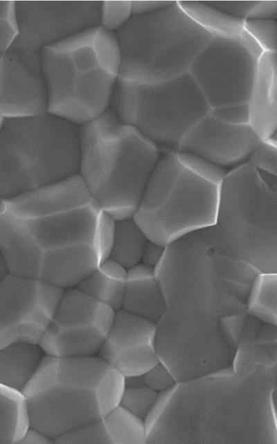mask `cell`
<instances>
[{
    "instance_id": "f35d334b",
    "label": "cell",
    "mask_w": 277,
    "mask_h": 444,
    "mask_svg": "<svg viewBox=\"0 0 277 444\" xmlns=\"http://www.w3.org/2000/svg\"><path fill=\"white\" fill-rule=\"evenodd\" d=\"M277 15V1H257L245 19H274Z\"/></svg>"
},
{
    "instance_id": "3957f363",
    "label": "cell",
    "mask_w": 277,
    "mask_h": 444,
    "mask_svg": "<svg viewBox=\"0 0 277 444\" xmlns=\"http://www.w3.org/2000/svg\"><path fill=\"white\" fill-rule=\"evenodd\" d=\"M276 376L230 365L177 382L145 419L147 443L276 444Z\"/></svg>"
},
{
    "instance_id": "e0dca14e",
    "label": "cell",
    "mask_w": 277,
    "mask_h": 444,
    "mask_svg": "<svg viewBox=\"0 0 277 444\" xmlns=\"http://www.w3.org/2000/svg\"><path fill=\"white\" fill-rule=\"evenodd\" d=\"M41 54L11 47L0 56V111L6 118L47 112Z\"/></svg>"
},
{
    "instance_id": "ac0fdd59",
    "label": "cell",
    "mask_w": 277,
    "mask_h": 444,
    "mask_svg": "<svg viewBox=\"0 0 277 444\" xmlns=\"http://www.w3.org/2000/svg\"><path fill=\"white\" fill-rule=\"evenodd\" d=\"M97 355L125 378L143 376L159 361L157 324L122 309L116 311Z\"/></svg>"
},
{
    "instance_id": "5bb4252c",
    "label": "cell",
    "mask_w": 277,
    "mask_h": 444,
    "mask_svg": "<svg viewBox=\"0 0 277 444\" xmlns=\"http://www.w3.org/2000/svg\"><path fill=\"white\" fill-rule=\"evenodd\" d=\"M63 291L37 279L8 273L0 282V348L39 344Z\"/></svg>"
},
{
    "instance_id": "7bdbcfd3",
    "label": "cell",
    "mask_w": 277,
    "mask_h": 444,
    "mask_svg": "<svg viewBox=\"0 0 277 444\" xmlns=\"http://www.w3.org/2000/svg\"><path fill=\"white\" fill-rule=\"evenodd\" d=\"M5 118H6L3 116V115L1 113V112L0 111V130H1V127L3 125V123L4 122Z\"/></svg>"
},
{
    "instance_id": "4fadbf2b",
    "label": "cell",
    "mask_w": 277,
    "mask_h": 444,
    "mask_svg": "<svg viewBox=\"0 0 277 444\" xmlns=\"http://www.w3.org/2000/svg\"><path fill=\"white\" fill-rule=\"evenodd\" d=\"M115 314L76 287L64 289L39 345L53 356L97 355Z\"/></svg>"
},
{
    "instance_id": "44dd1931",
    "label": "cell",
    "mask_w": 277,
    "mask_h": 444,
    "mask_svg": "<svg viewBox=\"0 0 277 444\" xmlns=\"http://www.w3.org/2000/svg\"><path fill=\"white\" fill-rule=\"evenodd\" d=\"M121 309L154 323L166 310V301L154 270L139 263L127 270Z\"/></svg>"
},
{
    "instance_id": "1f68e13d",
    "label": "cell",
    "mask_w": 277,
    "mask_h": 444,
    "mask_svg": "<svg viewBox=\"0 0 277 444\" xmlns=\"http://www.w3.org/2000/svg\"><path fill=\"white\" fill-rule=\"evenodd\" d=\"M244 29L260 45L264 53H276V21L274 19H244Z\"/></svg>"
},
{
    "instance_id": "ffe728a7",
    "label": "cell",
    "mask_w": 277,
    "mask_h": 444,
    "mask_svg": "<svg viewBox=\"0 0 277 444\" xmlns=\"http://www.w3.org/2000/svg\"><path fill=\"white\" fill-rule=\"evenodd\" d=\"M276 326L248 315L231 367L248 373L276 371Z\"/></svg>"
},
{
    "instance_id": "83f0119b",
    "label": "cell",
    "mask_w": 277,
    "mask_h": 444,
    "mask_svg": "<svg viewBox=\"0 0 277 444\" xmlns=\"http://www.w3.org/2000/svg\"><path fill=\"white\" fill-rule=\"evenodd\" d=\"M102 420L111 443H147L145 420L122 406L112 409Z\"/></svg>"
},
{
    "instance_id": "4dcf8cb0",
    "label": "cell",
    "mask_w": 277,
    "mask_h": 444,
    "mask_svg": "<svg viewBox=\"0 0 277 444\" xmlns=\"http://www.w3.org/2000/svg\"><path fill=\"white\" fill-rule=\"evenodd\" d=\"M132 16L131 1H101L98 25L115 33Z\"/></svg>"
},
{
    "instance_id": "52a82bcc",
    "label": "cell",
    "mask_w": 277,
    "mask_h": 444,
    "mask_svg": "<svg viewBox=\"0 0 277 444\" xmlns=\"http://www.w3.org/2000/svg\"><path fill=\"white\" fill-rule=\"evenodd\" d=\"M228 171L177 151H162L133 219L164 246L213 225Z\"/></svg>"
},
{
    "instance_id": "7402d4cb",
    "label": "cell",
    "mask_w": 277,
    "mask_h": 444,
    "mask_svg": "<svg viewBox=\"0 0 277 444\" xmlns=\"http://www.w3.org/2000/svg\"><path fill=\"white\" fill-rule=\"evenodd\" d=\"M44 355L40 346L35 344L17 343L0 348V384L21 392Z\"/></svg>"
},
{
    "instance_id": "9c48e42d",
    "label": "cell",
    "mask_w": 277,
    "mask_h": 444,
    "mask_svg": "<svg viewBox=\"0 0 277 444\" xmlns=\"http://www.w3.org/2000/svg\"><path fill=\"white\" fill-rule=\"evenodd\" d=\"M276 181L248 163L229 170L211 226L223 249L258 272L277 273Z\"/></svg>"
},
{
    "instance_id": "277c9868",
    "label": "cell",
    "mask_w": 277,
    "mask_h": 444,
    "mask_svg": "<svg viewBox=\"0 0 277 444\" xmlns=\"http://www.w3.org/2000/svg\"><path fill=\"white\" fill-rule=\"evenodd\" d=\"M125 377L98 355L45 354L21 391L29 426L53 441L82 425L102 419L119 405Z\"/></svg>"
},
{
    "instance_id": "ab89813d",
    "label": "cell",
    "mask_w": 277,
    "mask_h": 444,
    "mask_svg": "<svg viewBox=\"0 0 277 444\" xmlns=\"http://www.w3.org/2000/svg\"><path fill=\"white\" fill-rule=\"evenodd\" d=\"M172 2L159 1H131L132 14L133 16L154 12L169 6Z\"/></svg>"
},
{
    "instance_id": "8992f818",
    "label": "cell",
    "mask_w": 277,
    "mask_h": 444,
    "mask_svg": "<svg viewBox=\"0 0 277 444\" xmlns=\"http://www.w3.org/2000/svg\"><path fill=\"white\" fill-rule=\"evenodd\" d=\"M41 63L47 112L80 126L109 109L120 68L114 33L87 28L44 48Z\"/></svg>"
},
{
    "instance_id": "ee69618b",
    "label": "cell",
    "mask_w": 277,
    "mask_h": 444,
    "mask_svg": "<svg viewBox=\"0 0 277 444\" xmlns=\"http://www.w3.org/2000/svg\"></svg>"
},
{
    "instance_id": "836d02e7",
    "label": "cell",
    "mask_w": 277,
    "mask_h": 444,
    "mask_svg": "<svg viewBox=\"0 0 277 444\" xmlns=\"http://www.w3.org/2000/svg\"><path fill=\"white\" fill-rule=\"evenodd\" d=\"M246 163L266 173L277 175V142L262 141Z\"/></svg>"
},
{
    "instance_id": "60d3db41",
    "label": "cell",
    "mask_w": 277,
    "mask_h": 444,
    "mask_svg": "<svg viewBox=\"0 0 277 444\" xmlns=\"http://www.w3.org/2000/svg\"><path fill=\"white\" fill-rule=\"evenodd\" d=\"M19 443H54V441L42 431L29 426Z\"/></svg>"
},
{
    "instance_id": "d6a6232c",
    "label": "cell",
    "mask_w": 277,
    "mask_h": 444,
    "mask_svg": "<svg viewBox=\"0 0 277 444\" xmlns=\"http://www.w3.org/2000/svg\"><path fill=\"white\" fill-rule=\"evenodd\" d=\"M18 33L16 1H0V56L12 46Z\"/></svg>"
},
{
    "instance_id": "b9f144b4",
    "label": "cell",
    "mask_w": 277,
    "mask_h": 444,
    "mask_svg": "<svg viewBox=\"0 0 277 444\" xmlns=\"http://www.w3.org/2000/svg\"><path fill=\"white\" fill-rule=\"evenodd\" d=\"M8 273L3 259L0 253V282Z\"/></svg>"
},
{
    "instance_id": "ba28073f",
    "label": "cell",
    "mask_w": 277,
    "mask_h": 444,
    "mask_svg": "<svg viewBox=\"0 0 277 444\" xmlns=\"http://www.w3.org/2000/svg\"><path fill=\"white\" fill-rule=\"evenodd\" d=\"M79 126L48 112L5 118L0 130V201L78 175Z\"/></svg>"
},
{
    "instance_id": "6da1fadb",
    "label": "cell",
    "mask_w": 277,
    "mask_h": 444,
    "mask_svg": "<svg viewBox=\"0 0 277 444\" xmlns=\"http://www.w3.org/2000/svg\"><path fill=\"white\" fill-rule=\"evenodd\" d=\"M154 272L166 301L157 323L159 360L179 379L231 365L258 272L224 250L211 227L168 245Z\"/></svg>"
},
{
    "instance_id": "7c38bea8",
    "label": "cell",
    "mask_w": 277,
    "mask_h": 444,
    "mask_svg": "<svg viewBox=\"0 0 277 444\" xmlns=\"http://www.w3.org/2000/svg\"><path fill=\"white\" fill-rule=\"evenodd\" d=\"M259 58L239 38L213 37L188 71L210 109L247 104Z\"/></svg>"
},
{
    "instance_id": "d590c367",
    "label": "cell",
    "mask_w": 277,
    "mask_h": 444,
    "mask_svg": "<svg viewBox=\"0 0 277 444\" xmlns=\"http://www.w3.org/2000/svg\"><path fill=\"white\" fill-rule=\"evenodd\" d=\"M217 119L231 124H249L247 104H237L210 109Z\"/></svg>"
},
{
    "instance_id": "603a6c76",
    "label": "cell",
    "mask_w": 277,
    "mask_h": 444,
    "mask_svg": "<svg viewBox=\"0 0 277 444\" xmlns=\"http://www.w3.org/2000/svg\"><path fill=\"white\" fill-rule=\"evenodd\" d=\"M127 275V269L114 261L107 259L75 287L117 311L122 307Z\"/></svg>"
},
{
    "instance_id": "e575fe53",
    "label": "cell",
    "mask_w": 277,
    "mask_h": 444,
    "mask_svg": "<svg viewBox=\"0 0 277 444\" xmlns=\"http://www.w3.org/2000/svg\"><path fill=\"white\" fill-rule=\"evenodd\" d=\"M143 376L145 385L159 394L172 388L177 382L171 371L160 360Z\"/></svg>"
},
{
    "instance_id": "8fae6325",
    "label": "cell",
    "mask_w": 277,
    "mask_h": 444,
    "mask_svg": "<svg viewBox=\"0 0 277 444\" xmlns=\"http://www.w3.org/2000/svg\"><path fill=\"white\" fill-rule=\"evenodd\" d=\"M109 109L161 152L177 151L186 135L210 111L188 73L156 83L118 79Z\"/></svg>"
},
{
    "instance_id": "4316f807",
    "label": "cell",
    "mask_w": 277,
    "mask_h": 444,
    "mask_svg": "<svg viewBox=\"0 0 277 444\" xmlns=\"http://www.w3.org/2000/svg\"><path fill=\"white\" fill-rule=\"evenodd\" d=\"M246 311L262 323L276 326L277 273H256L247 297Z\"/></svg>"
},
{
    "instance_id": "74e56055",
    "label": "cell",
    "mask_w": 277,
    "mask_h": 444,
    "mask_svg": "<svg viewBox=\"0 0 277 444\" xmlns=\"http://www.w3.org/2000/svg\"><path fill=\"white\" fill-rule=\"evenodd\" d=\"M166 248V246L148 239L143 250L140 263L154 270L162 260Z\"/></svg>"
},
{
    "instance_id": "9a60e30c",
    "label": "cell",
    "mask_w": 277,
    "mask_h": 444,
    "mask_svg": "<svg viewBox=\"0 0 277 444\" xmlns=\"http://www.w3.org/2000/svg\"><path fill=\"white\" fill-rule=\"evenodd\" d=\"M100 2L16 1L19 33L11 47L41 54L46 47L98 25Z\"/></svg>"
},
{
    "instance_id": "8d00e7d4",
    "label": "cell",
    "mask_w": 277,
    "mask_h": 444,
    "mask_svg": "<svg viewBox=\"0 0 277 444\" xmlns=\"http://www.w3.org/2000/svg\"><path fill=\"white\" fill-rule=\"evenodd\" d=\"M257 1L233 2H207L211 6L231 16L245 19Z\"/></svg>"
},
{
    "instance_id": "f1b7e54d",
    "label": "cell",
    "mask_w": 277,
    "mask_h": 444,
    "mask_svg": "<svg viewBox=\"0 0 277 444\" xmlns=\"http://www.w3.org/2000/svg\"><path fill=\"white\" fill-rule=\"evenodd\" d=\"M159 394L145 385H125L119 405L145 420L154 406Z\"/></svg>"
},
{
    "instance_id": "30bf717a",
    "label": "cell",
    "mask_w": 277,
    "mask_h": 444,
    "mask_svg": "<svg viewBox=\"0 0 277 444\" xmlns=\"http://www.w3.org/2000/svg\"><path fill=\"white\" fill-rule=\"evenodd\" d=\"M115 34L120 52L118 79L138 83L159 82L188 73L213 37L178 1L132 16Z\"/></svg>"
},
{
    "instance_id": "f546056e",
    "label": "cell",
    "mask_w": 277,
    "mask_h": 444,
    "mask_svg": "<svg viewBox=\"0 0 277 444\" xmlns=\"http://www.w3.org/2000/svg\"><path fill=\"white\" fill-rule=\"evenodd\" d=\"M54 443H111L102 419L78 427L55 440Z\"/></svg>"
},
{
    "instance_id": "5b68a950",
    "label": "cell",
    "mask_w": 277,
    "mask_h": 444,
    "mask_svg": "<svg viewBox=\"0 0 277 444\" xmlns=\"http://www.w3.org/2000/svg\"><path fill=\"white\" fill-rule=\"evenodd\" d=\"M160 153L109 109L79 126L78 176L111 219L133 218Z\"/></svg>"
},
{
    "instance_id": "7a4b0ae2",
    "label": "cell",
    "mask_w": 277,
    "mask_h": 444,
    "mask_svg": "<svg viewBox=\"0 0 277 444\" xmlns=\"http://www.w3.org/2000/svg\"><path fill=\"white\" fill-rule=\"evenodd\" d=\"M114 225L77 175L0 201V253L8 273L64 290L108 259Z\"/></svg>"
},
{
    "instance_id": "2e32d148",
    "label": "cell",
    "mask_w": 277,
    "mask_h": 444,
    "mask_svg": "<svg viewBox=\"0 0 277 444\" xmlns=\"http://www.w3.org/2000/svg\"><path fill=\"white\" fill-rule=\"evenodd\" d=\"M262 141L249 124L227 123L208 112L186 135L177 151L229 171L246 163Z\"/></svg>"
},
{
    "instance_id": "d4e9b609",
    "label": "cell",
    "mask_w": 277,
    "mask_h": 444,
    "mask_svg": "<svg viewBox=\"0 0 277 444\" xmlns=\"http://www.w3.org/2000/svg\"><path fill=\"white\" fill-rule=\"evenodd\" d=\"M28 427L23 394L0 384V443H19Z\"/></svg>"
},
{
    "instance_id": "484cf974",
    "label": "cell",
    "mask_w": 277,
    "mask_h": 444,
    "mask_svg": "<svg viewBox=\"0 0 277 444\" xmlns=\"http://www.w3.org/2000/svg\"><path fill=\"white\" fill-rule=\"evenodd\" d=\"M182 9L212 37L237 39L244 19L231 16L207 2L178 1Z\"/></svg>"
},
{
    "instance_id": "cb8c5ba5",
    "label": "cell",
    "mask_w": 277,
    "mask_h": 444,
    "mask_svg": "<svg viewBox=\"0 0 277 444\" xmlns=\"http://www.w3.org/2000/svg\"><path fill=\"white\" fill-rule=\"evenodd\" d=\"M148 240L133 218L114 221L108 259L128 270L141 263Z\"/></svg>"
},
{
    "instance_id": "d6986e66",
    "label": "cell",
    "mask_w": 277,
    "mask_h": 444,
    "mask_svg": "<svg viewBox=\"0 0 277 444\" xmlns=\"http://www.w3.org/2000/svg\"><path fill=\"white\" fill-rule=\"evenodd\" d=\"M276 53H264L247 103L249 124L263 141L276 142Z\"/></svg>"
}]
</instances>
